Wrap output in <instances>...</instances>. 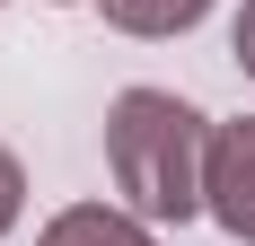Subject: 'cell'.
I'll return each mask as SVG.
<instances>
[{
    "mask_svg": "<svg viewBox=\"0 0 255 246\" xmlns=\"http://www.w3.org/2000/svg\"><path fill=\"white\" fill-rule=\"evenodd\" d=\"M18 211H26V167L9 158V149H0V238L18 229Z\"/></svg>",
    "mask_w": 255,
    "mask_h": 246,
    "instance_id": "5b68a950",
    "label": "cell"
},
{
    "mask_svg": "<svg viewBox=\"0 0 255 246\" xmlns=\"http://www.w3.org/2000/svg\"><path fill=\"white\" fill-rule=\"evenodd\" d=\"M229 53H238V71L255 79V0H247V9H238V35H229Z\"/></svg>",
    "mask_w": 255,
    "mask_h": 246,
    "instance_id": "8992f818",
    "label": "cell"
},
{
    "mask_svg": "<svg viewBox=\"0 0 255 246\" xmlns=\"http://www.w3.org/2000/svg\"><path fill=\"white\" fill-rule=\"evenodd\" d=\"M203 167H211V123L167 88H124L106 106V176L124 211L150 229H185L203 211Z\"/></svg>",
    "mask_w": 255,
    "mask_h": 246,
    "instance_id": "6da1fadb",
    "label": "cell"
},
{
    "mask_svg": "<svg viewBox=\"0 0 255 246\" xmlns=\"http://www.w3.org/2000/svg\"><path fill=\"white\" fill-rule=\"evenodd\" d=\"M203 211L229 238L255 246V115L211 123V167H203Z\"/></svg>",
    "mask_w": 255,
    "mask_h": 246,
    "instance_id": "7a4b0ae2",
    "label": "cell"
},
{
    "mask_svg": "<svg viewBox=\"0 0 255 246\" xmlns=\"http://www.w3.org/2000/svg\"><path fill=\"white\" fill-rule=\"evenodd\" d=\"M203 18L211 0H106V26H124V35H185Z\"/></svg>",
    "mask_w": 255,
    "mask_h": 246,
    "instance_id": "277c9868",
    "label": "cell"
},
{
    "mask_svg": "<svg viewBox=\"0 0 255 246\" xmlns=\"http://www.w3.org/2000/svg\"><path fill=\"white\" fill-rule=\"evenodd\" d=\"M35 246H150V220L115 211V202H71V211H53V229Z\"/></svg>",
    "mask_w": 255,
    "mask_h": 246,
    "instance_id": "3957f363",
    "label": "cell"
}]
</instances>
